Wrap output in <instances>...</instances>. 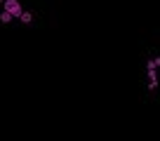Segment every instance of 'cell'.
<instances>
[{"label":"cell","mask_w":160,"mask_h":141,"mask_svg":"<svg viewBox=\"0 0 160 141\" xmlns=\"http://www.w3.org/2000/svg\"><path fill=\"white\" fill-rule=\"evenodd\" d=\"M5 10L10 12L12 17H21L24 7H21V2H19V0H5Z\"/></svg>","instance_id":"6da1fadb"},{"label":"cell","mask_w":160,"mask_h":141,"mask_svg":"<svg viewBox=\"0 0 160 141\" xmlns=\"http://www.w3.org/2000/svg\"><path fill=\"white\" fill-rule=\"evenodd\" d=\"M2 2H5V0H2Z\"/></svg>","instance_id":"277c9868"},{"label":"cell","mask_w":160,"mask_h":141,"mask_svg":"<svg viewBox=\"0 0 160 141\" xmlns=\"http://www.w3.org/2000/svg\"><path fill=\"white\" fill-rule=\"evenodd\" d=\"M0 21H2V24H10V21H12V14H10V12H2V14H0Z\"/></svg>","instance_id":"7a4b0ae2"},{"label":"cell","mask_w":160,"mask_h":141,"mask_svg":"<svg viewBox=\"0 0 160 141\" xmlns=\"http://www.w3.org/2000/svg\"><path fill=\"white\" fill-rule=\"evenodd\" d=\"M21 21H24V24H28L31 19H33V17H31V12H21V17H19Z\"/></svg>","instance_id":"3957f363"}]
</instances>
